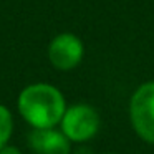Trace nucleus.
Instances as JSON below:
<instances>
[{
  "label": "nucleus",
  "mask_w": 154,
  "mask_h": 154,
  "mask_svg": "<svg viewBox=\"0 0 154 154\" xmlns=\"http://www.w3.org/2000/svg\"><path fill=\"white\" fill-rule=\"evenodd\" d=\"M17 108L20 116L32 128H57L66 111V100L53 85L32 83L20 91Z\"/></svg>",
  "instance_id": "nucleus-1"
},
{
  "label": "nucleus",
  "mask_w": 154,
  "mask_h": 154,
  "mask_svg": "<svg viewBox=\"0 0 154 154\" xmlns=\"http://www.w3.org/2000/svg\"><path fill=\"white\" fill-rule=\"evenodd\" d=\"M101 119L96 108L88 103H76L66 106L60 121V129L71 143H86L100 131Z\"/></svg>",
  "instance_id": "nucleus-2"
},
{
  "label": "nucleus",
  "mask_w": 154,
  "mask_h": 154,
  "mask_svg": "<svg viewBox=\"0 0 154 154\" xmlns=\"http://www.w3.org/2000/svg\"><path fill=\"white\" fill-rule=\"evenodd\" d=\"M129 121L141 139L154 144V80L139 85L131 94Z\"/></svg>",
  "instance_id": "nucleus-3"
},
{
  "label": "nucleus",
  "mask_w": 154,
  "mask_h": 154,
  "mask_svg": "<svg viewBox=\"0 0 154 154\" xmlns=\"http://www.w3.org/2000/svg\"><path fill=\"white\" fill-rule=\"evenodd\" d=\"M47 55L53 68L60 71H71L83 61L85 45L78 35L63 32L51 38Z\"/></svg>",
  "instance_id": "nucleus-4"
},
{
  "label": "nucleus",
  "mask_w": 154,
  "mask_h": 154,
  "mask_svg": "<svg viewBox=\"0 0 154 154\" xmlns=\"http://www.w3.org/2000/svg\"><path fill=\"white\" fill-rule=\"evenodd\" d=\"M28 143L37 154H71V141L57 128H32Z\"/></svg>",
  "instance_id": "nucleus-5"
},
{
  "label": "nucleus",
  "mask_w": 154,
  "mask_h": 154,
  "mask_svg": "<svg viewBox=\"0 0 154 154\" xmlns=\"http://www.w3.org/2000/svg\"><path fill=\"white\" fill-rule=\"evenodd\" d=\"M14 134V116L5 104H0V149L7 146Z\"/></svg>",
  "instance_id": "nucleus-6"
},
{
  "label": "nucleus",
  "mask_w": 154,
  "mask_h": 154,
  "mask_svg": "<svg viewBox=\"0 0 154 154\" xmlns=\"http://www.w3.org/2000/svg\"><path fill=\"white\" fill-rule=\"evenodd\" d=\"M0 154H23V152H22L17 146H10V144H7V146H4L2 149H0Z\"/></svg>",
  "instance_id": "nucleus-7"
},
{
  "label": "nucleus",
  "mask_w": 154,
  "mask_h": 154,
  "mask_svg": "<svg viewBox=\"0 0 154 154\" xmlns=\"http://www.w3.org/2000/svg\"><path fill=\"white\" fill-rule=\"evenodd\" d=\"M103 154H114V152H103Z\"/></svg>",
  "instance_id": "nucleus-8"
}]
</instances>
